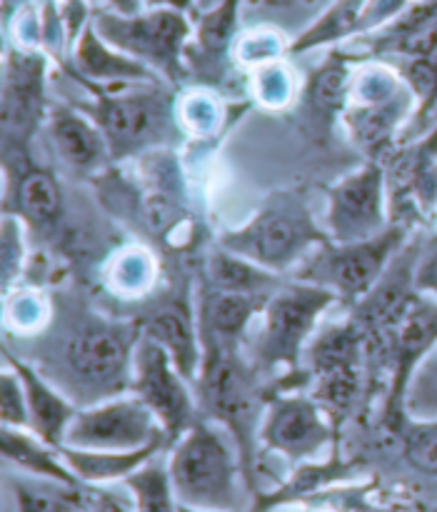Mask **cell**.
<instances>
[{
  "mask_svg": "<svg viewBox=\"0 0 437 512\" xmlns=\"http://www.w3.org/2000/svg\"><path fill=\"white\" fill-rule=\"evenodd\" d=\"M200 343H203V363L195 378L200 418L218 423L238 445L248 495L253 500L260 493L255 473H258L260 425H263L270 390L260 383L258 368L243 358V350L203 338Z\"/></svg>",
  "mask_w": 437,
  "mask_h": 512,
  "instance_id": "1",
  "label": "cell"
},
{
  "mask_svg": "<svg viewBox=\"0 0 437 512\" xmlns=\"http://www.w3.org/2000/svg\"><path fill=\"white\" fill-rule=\"evenodd\" d=\"M88 103H73L93 118L108 140L113 160L138 158L163 148L180 130L178 103L168 83H118L90 85Z\"/></svg>",
  "mask_w": 437,
  "mask_h": 512,
  "instance_id": "2",
  "label": "cell"
},
{
  "mask_svg": "<svg viewBox=\"0 0 437 512\" xmlns=\"http://www.w3.org/2000/svg\"><path fill=\"white\" fill-rule=\"evenodd\" d=\"M338 303L330 290L305 280H285L270 293L260 310V330L253 348V365L258 373L283 370V378L270 388V393L298 390L308 383L303 370L305 350L313 340L320 318Z\"/></svg>",
  "mask_w": 437,
  "mask_h": 512,
  "instance_id": "3",
  "label": "cell"
},
{
  "mask_svg": "<svg viewBox=\"0 0 437 512\" xmlns=\"http://www.w3.org/2000/svg\"><path fill=\"white\" fill-rule=\"evenodd\" d=\"M143 338L138 320H108L93 315L65 333L58 368L70 398H85L83 408L130 393L133 355ZM78 403V400H75Z\"/></svg>",
  "mask_w": 437,
  "mask_h": 512,
  "instance_id": "4",
  "label": "cell"
},
{
  "mask_svg": "<svg viewBox=\"0 0 437 512\" xmlns=\"http://www.w3.org/2000/svg\"><path fill=\"white\" fill-rule=\"evenodd\" d=\"M170 483L180 505L195 510L240 512V483L248 490L238 445L213 420L200 418L170 450Z\"/></svg>",
  "mask_w": 437,
  "mask_h": 512,
  "instance_id": "5",
  "label": "cell"
},
{
  "mask_svg": "<svg viewBox=\"0 0 437 512\" xmlns=\"http://www.w3.org/2000/svg\"><path fill=\"white\" fill-rule=\"evenodd\" d=\"M328 233L310 215L303 198H270L258 213L238 228L220 233L218 248L250 260L270 273L295 270L318 245L328 243Z\"/></svg>",
  "mask_w": 437,
  "mask_h": 512,
  "instance_id": "6",
  "label": "cell"
},
{
  "mask_svg": "<svg viewBox=\"0 0 437 512\" xmlns=\"http://www.w3.org/2000/svg\"><path fill=\"white\" fill-rule=\"evenodd\" d=\"M415 115V95L403 75L385 63L358 65L343 110L350 140L383 163L395 148L403 130Z\"/></svg>",
  "mask_w": 437,
  "mask_h": 512,
  "instance_id": "7",
  "label": "cell"
},
{
  "mask_svg": "<svg viewBox=\"0 0 437 512\" xmlns=\"http://www.w3.org/2000/svg\"><path fill=\"white\" fill-rule=\"evenodd\" d=\"M410 235H413V228L393 223L385 233L358 240V243L328 240V243L318 245L295 268V280H305V283L330 290L338 303L353 310L383 280L393 260L410 243Z\"/></svg>",
  "mask_w": 437,
  "mask_h": 512,
  "instance_id": "8",
  "label": "cell"
},
{
  "mask_svg": "<svg viewBox=\"0 0 437 512\" xmlns=\"http://www.w3.org/2000/svg\"><path fill=\"white\" fill-rule=\"evenodd\" d=\"M368 348L388 375L383 423L390 433H398L410 418V385L437 348V300L415 293L383 333L368 338Z\"/></svg>",
  "mask_w": 437,
  "mask_h": 512,
  "instance_id": "9",
  "label": "cell"
},
{
  "mask_svg": "<svg viewBox=\"0 0 437 512\" xmlns=\"http://www.w3.org/2000/svg\"><path fill=\"white\" fill-rule=\"evenodd\" d=\"M90 23L105 43L143 63L168 85H180L190 75L185 55L195 25L188 13L145 8L135 15H118L110 10H93Z\"/></svg>",
  "mask_w": 437,
  "mask_h": 512,
  "instance_id": "10",
  "label": "cell"
},
{
  "mask_svg": "<svg viewBox=\"0 0 437 512\" xmlns=\"http://www.w3.org/2000/svg\"><path fill=\"white\" fill-rule=\"evenodd\" d=\"M368 350V333L353 318L325 325L305 350V373L313 385L310 395L323 405L338 430L358 398Z\"/></svg>",
  "mask_w": 437,
  "mask_h": 512,
  "instance_id": "11",
  "label": "cell"
},
{
  "mask_svg": "<svg viewBox=\"0 0 437 512\" xmlns=\"http://www.w3.org/2000/svg\"><path fill=\"white\" fill-rule=\"evenodd\" d=\"M48 68L45 50H25L5 43L0 83V125L3 153L28 150L30 138L48 118Z\"/></svg>",
  "mask_w": 437,
  "mask_h": 512,
  "instance_id": "12",
  "label": "cell"
},
{
  "mask_svg": "<svg viewBox=\"0 0 437 512\" xmlns=\"http://www.w3.org/2000/svg\"><path fill=\"white\" fill-rule=\"evenodd\" d=\"M130 393L138 395L160 420L168 448H173L180 435L188 433L200 420L195 385L180 373L173 358L145 335L138 340L133 355Z\"/></svg>",
  "mask_w": 437,
  "mask_h": 512,
  "instance_id": "13",
  "label": "cell"
},
{
  "mask_svg": "<svg viewBox=\"0 0 437 512\" xmlns=\"http://www.w3.org/2000/svg\"><path fill=\"white\" fill-rule=\"evenodd\" d=\"M165 443V430L153 410L133 393L115 395L103 403L80 408L65 435V448L78 450H140Z\"/></svg>",
  "mask_w": 437,
  "mask_h": 512,
  "instance_id": "14",
  "label": "cell"
},
{
  "mask_svg": "<svg viewBox=\"0 0 437 512\" xmlns=\"http://www.w3.org/2000/svg\"><path fill=\"white\" fill-rule=\"evenodd\" d=\"M393 225L385 165L368 160L328 190L325 233L333 243L375 238Z\"/></svg>",
  "mask_w": 437,
  "mask_h": 512,
  "instance_id": "15",
  "label": "cell"
},
{
  "mask_svg": "<svg viewBox=\"0 0 437 512\" xmlns=\"http://www.w3.org/2000/svg\"><path fill=\"white\" fill-rule=\"evenodd\" d=\"M338 438L333 418L313 395L300 390L270 393L260 425V448L288 458L293 465L315 460Z\"/></svg>",
  "mask_w": 437,
  "mask_h": 512,
  "instance_id": "16",
  "label": "cell"
},
{
  "mask_svg": "<svg viewBox=\"0 0 437 512\" xmlns=\"http://www.w3.org/2000/svg\"><path fill=\"white\" fill-rule=\"evenodd\" d=\"M138 323L145 338L158 343L173 358L180 373L195 385L200 363H203L198 310L185 298L163 300V303L153 305L145 315H140Z\"/></svg>",
  "mask_w": 437,
  "mask_h": 512,
  "instance_id": "17",
  "label": "cell"
},
{
  "mask_svg": "<svg viewBox=\"0 0 437 512\" xmlns=\"http://www.w3.org/2000/svg\"><path fill=\"white\" fill-rule=\"evenodd\" d=\"M3 363L18 373L23 380L25 398H28V413H30V430L45 443L63 448L65 435H68L70 423L78 415L80 405L65 393L63 388L53 383L45 373H40L33 363H25L20 355L10 353L3 348Z\"/></svg>",
  "mask_w": 437,
  "mask_h": 512,
  "instance_id": "18",
  "label": "cell"
},
{
  "mask_svg": "<svg viewBox=\"0 0 437 512\" xmlns=\"http://www.w3.org/2000/svg\"><path fill=\"white\" fill-rule=\"evenodd\" d=\"M48 133L58 158L75 173L95 175L113 163L108 140L90 115L68 103H55L48 110Z\"/></svg>",
  "mask_w": 437,
  "mask_h": 512,
  "instance_id": "19",
  "label": "cell"
},
{
  "mask_svg": "<svg viewBox=\"0 0 437 512\" xmlns=\"http://www.w3.org/2000/svg\"><path fill=\"white\" fill-rule=\"evenodd\" d=\"M365 463L360 458H343L335 445L333 455L328 460H308V463L295 465L293 473L273 488L270 493H258L250 503L248 512H275L290 508V505L308 503V500L320 498L325 490L338 488V485L353 480Z\"/></svg>",
  "mask_w": 437,
  "mask_h": 512,
  "instance_id": "20",
  "label": "cell"
},
{
  "mask_svg": "<svg viewBox=\"0 0 437 512\" xmlns=\"http://www.w3.org/2000/svg\"><path fill=\"white\" fill-rule=\"evenodd\" d=\"M65 73L73 75L78 83L103 85V88L118 83H165L143 63L105 43L93 23L83 30L78 43L70 50V63L65 65Z\"/></svg>",
  "mask_w": 437,
  "mask_h": 512,
  "instance_id": "21",
  "label": "cell"
},
{
  "mask_svg": "<svg viewBox=\"0 0 437 512\" xmlns=\"http://www.w3.org/2000/svg\"><path fill=\"white\" fill-rule=\"evenodd\" d=\"M63 210V188L55 173L33 163H23L15 170L13 193H5L3 215H15L35 233H50L63 220Z\"/></svg>",
  "mask_w": 437,
  "mask_h": 512,
  "instance_id": "22",
  "label": "cell"
},
{
  "mask_svg": "<svg viewBox=\"0 0 437 512\" xmlns=\"http://www.w3.org/2000/svg\"><path fill=\"white\" fill-rule=\"evenodd\" d=\"M265 300L268 298L225 293V290H215L205 285L198 308L200 338L215 340V343L230 345V348H240L243 338L248 335L250 323L263 310Z\"/></svg>",
  "mask_w": 437,
  "mask_h": 512,
  "instance_id": "23",
  "label": "cell"
},
{
  "mask_svg": "<svg viewBox=\"0 0 437 512\" xmlns=\"http://www.w3.org/2000/svg\"><path fill=\"white\" fill-rule=\"evenodd\" d=\"M0 450H3V458L23 470L25 475L58 480L65 485H83L65 463L60 448L45 443L33 430L0 428Z\"/></svg>",
  "mask_w": 437,
  "mask_h": 512,
  "instance_id": "24",
  "label": "cell"
},
{
  "mask_svg": "<svg viewBox=\"0 0 437 512\" xmlns=\"http://www.w3.org/2000/svg\"><path fill=\"white\" fill-rule=\"evenodd\" d=\"M168 448L165 443H153L148 448L140 450H125V453H115V450H78V448H60L65 463L70 465L78 480L83 485H105L115 483V480H125L148 465L150 460L158 458L160 450Z\"/></svg>",
  "mask_w": 437,
  "mask_h": 512,
  "instance_id": "25",
  "label": "cell"
},
{
  "mask_svg": "<svg viewBox=\"0 0 437 512\" xmlns=\"http://www.w3.org/2000/svg\"><path fill=\"white\" fill-rule=\"evenodd\" d=\"M355 68L358 65L350 60V55L340 53V50H333L315 68V73L308 80V88L303 93L310 115H320V120H325V123H330L333 115H343L345 105H348Z\"/></svg>",
  "mask_w": 437,
  "mask_h": 512,
  "instance_id": "26",
  "label": "cell"
},
{
  "mask_svg": "<svg viewBox=\"0 0 437 512\" xmlns=\"http://www.w3.org/2000/svg\"><path fill=\"white\" fill-rule=\"evenodd\" d=\"M283 283L285 280H280L278 273H270V270L238 258L223 248H215V253L208 260V285L215 290L270 298V293Z\"/></svg>",
  "mask_w": 437,
  "mask_h": 512,
  "instance_id": "27",
  "label": "cell"
},
{
  "mask_svg": "<svg viewBox=\"0 0 437 512\" xmlns=\"http://www.w3.org/2000/svg\"><path fill=\"white\" fill-rule=\"evenodd\" d=\"M365 5H368V0H335V3H330L310 28H305L298 38H293L290 55H303L310 50L363 35Z\"/></svg>",
  "mask_w": 437,
  "mask_h": 512,
  "instance_id": "28",
  "label": "cell"
},
{
  "mask_svg": "<svg viewBox=\"0 0 437 512\" xmlns=\"http://www.w3.org/2000/svg\"><path fill=\"white\" fill-rule=\"evenodd\" d=\"M93 495L85 493L83 485H65L35 475H20L13 480L18 512H83L93 503Z\"/></svg>",
  "mask_w": 437,
  "mask_h": 512,
  "instance_id": "29",
  "label": "cell"
},
{
  "mask_svg": "<svg viewBox=\"0 0 437 512\" xmlns=\"http://www.w3.org/2000/svg\"><path fill=\"white\" fill-rule=\"evenodd\" d=\"M130 493L133 512H180V503L175 498L173 483H170L168 465L158 458L150 460L140 470H135L130 478L123 480Z\"/></svg>",
  "mask_w": 437,
  "mask_h": 512,
  "instance_id": "30",
  "label": "cell"
},
{
  "mask_svg": "<svg viewBox=\"0 0 437 512\" xmlns=\"http://www.w3.org/2000/svg\"><path fill=\"white\" fill-rule=\"evenodd\" d=\"M243 0H223L218 8L198 15L195 23V50H200L208 58H220L230 53L235 43V25H238V13Z\"/></svg>",
  "mask_w": 437,
  "mask_h": 512,
  "instance_id": "31",
  "label": "cell"
},
{
  "mask_svg": "<svg viewBox=\"0 0 437 512\" xmlns=\"http://www.w3.org/2000/svg\"><path fill=\"white\" fill-rule=\"evenodd\" d=\"M395 435L410 468L437 478V418H408Z\"/></svg>",
  "mask_w": 437,
  "mask_h": 512,
  "instance_id": "32",
  "label": "cell"
},
{
  "mask_svg": "<svg viewBox=\"0 0 437 512\" xmlns=\"http://www.w3.org/2000/svg\"><path fill=\"white\" fill-rule=\"evenodd\" d=\"M233 58L238 60L240 65H248L250 70L260 68V65L278 63L285 55L290 53V43L273 28H258L250 30V33H243L235 38L233 43Z\"/></svg>",
  "mask_w": 437,
  "mask_h": 512,
  "instance_id": "33",
  "label": "cell"
},
{
  "mask_svg": "<svg viewBox=\"0 0 437 512\" xmlns=\"http://www.w3.org/2000/svg\"><path fill=\"white\" fill-rule=\"evenodd\" d=\"M250 90H253V98L258 103L268 105V108H285L295 98L293 73L283 60L260 65L250 75Z\"/></svg>",
  "mask_w": 437,
  "mask_h": 512,
  "instance_id": "34",
  "label": "cell"
},
{
  "mask_svg": "<svg viewBox=\"0 0 437 512\" xmlns=\"http://www.w3.org/2000/svg\"><path fill=\"white\" fill-rule=\"evenodd\" d=\"M28 260L25 243V223L15 215H3L0 228V273H3V295L10 293V285L18 283Z\"/></svg>",
  "mask_w": 437,
  "mask_h": 512,
  "instance_id": "35",
  "label": "cell"
},
{
  "mask_svg": "<svg viewBox=\"0 0 437 512\" xmlns=\"http://www.w3.org/2000/svg\"><path fill=\"white\" fill-rule=\"evenodd\" d=\"M153 280L155 265L150 255L140 253V250H128V253L118 255V260H115V268L110 273V288L123 295H135L150 288Z\"/></svg>",
  "mask_w": 437,
  "mask_h": 512,
  "instance_id": "36",
  "label": "cell"
},
{
  "mask_svg": "<svg viewBox=\"0 0 437 512\" xmlns=\"http://www.w3.org/2000/svg\"><path fill=\"white\" fill-rule=\"evenodd\" d=\"M0 423H3V428L30 430L28 398H25L23 380L8 365L0 373Z\"/></svg>",
  "mask_w": 437,
  "mask_h": 512,
  "instance_id": "37",
  "label": "cell"
},
{
  "mask_svg": "<svg viewBox=\"0 0 437 512\" xmlns=\"http://www.w3.org/2000/svg\"><path fill=\"white\" fill-rule=\"evenodd\" d=\"M220 113L213 95L190 93L178 103V123L188 133H210L218 123Z\"/></svg>",
  "mask_w": 437,
  "mask_h": 512,
  "instance_id": "38",
  "label": "cell"
},
{
  "mask_svg": "<svg viewBox=\"0 0 437 512\" xmlns=\"http://www.w3.org/2000/svg\"><path fill=\"white\" fill-rule=\"evenodd\" d=\"M415 290L437 300V233L420 243V255L415 263Z\"/></svg>",
  "mask_w": 437,
  "mask_h": 512,
  "instance_id": "39",
  "label": "cell"
},
{
  "mask_svg": "<svg viewBox=\"0 0 437 512\" xmlns=\"http://www.w3.org/2000/svg\"><path fill=\"white\" fill-rule=\"evenodd\" d=\"M83 512H130V505L123 498H115L110 493H95L93 503Z\"/></svg>",
  "mask_w": 437,
  "mask_h": 512,
  "instance_id": "40",
  "label": "cell"
},
{
  "mask_svg": "<svg viewBox=\"0 0 437 512\" xmlns=\"http://www.w3.org/2000/svg\"><path fill=\"white\" fill-rule=\"evenodd\" d=\"M148 10H178V13H195L198 15V0H143Z\"/></svg>",
  "mask_w": 437,
  "mask_h": 512,
  "instance_id": "41",
  "label": "cell"
},
{
  "mask_svg": "<svg viewBox=\"0 0 437 512\" xmlns=\"http://www.w3.org/2000/svg\"><path fill=\"white\" fill-rule=\"evenodd\" d=\"M105 5V10L118 15H135L140 10H145L143 0H100Z\"/></svg>",
  "mask_w": 437,
  "mask_h": 512,
  "instance_id": "42",
  "label": "cell"
},
{
  "mask_svg": "<svg viewBox=\"0 0 437 512\" xmlns=\"http://www.w3.org/2000/svg\"><path fill=\"white\" fill-rule=\"evenodd\" d=\"M30 5H33V0H3V28H8L15 20V15H18L20 10L30 8Z\"/></svg>",
  "mask_w": 437,
  "mask_h": 512,
  "instance_id": "43",
  "label": "cell"
},
{
  "mask_svg": "<svg viewBox=\"0 0 437 512\" xmlns=\"http://www.w3.org/2000/svg\"><path fill=\"white\" fill-rule=\"evenodd\" d=\"M220 3H223V0H198V15L208 13V10H213V8H218Z\"/></svg>",
  "mask_w": 437,
  "mask_h": 512,
  "instance_id": "44",
  "label": "cell"
},
{
  "mask_svg": "<svg viewBox=\"0 0 437 512\" xmlns=\"http://www.w3.org/2000/svg\"><path fill=\"white\" fill-rule=\"evenodd\" d=\"M423 368H433L435 373H437V348H435V353L430 355L428 360H425V363H423Z\"/></svg>",
  "mask_w": 437,
  "mask_h": 512,
  "instance_id": "45",
  "label": "cell"
},
{
  "mask_svg": "<svg viewBox=\"0 0 437 512\" xmlns=\"http://www.w3.org/2000/svg\"><path fill=\"white\" fill-rule=\"evenodd\" d=\"M180 512H213V510H195V508H185V505H180Z\"/></svg>",
  "mask_w": 437,
  "mask_h": 512,
  "instance_id": "46",
  "label": "cell"
},
{
  "mask_svg": "<svg viewBox=\"0 0 437 512\" xmlns=\"http://www.w3.org/2000/svg\"><path fill=\"white\" fill-rule=\"evenodd\" d=\"M58 3H80V0H58Z\"/></svg>",
  "mask_w": 437,
  "mask_h": 512,
  "instance_id": "47",
  "label": "cell"
},
{
  "mask_svg": "<svg viewBox=\"0 0 437 512\" xmlns=\"http://www.w3.org/2000/svg\"><path fill=\"white\" fill-rule=\"evenodd\" d=\"M435 215H437V208H435Z\"/></svg>",
  "mask_w": 437,
  "mask_h": 512,
  "instance_id": "48",
  "label": "cell"
}]
</instances>
